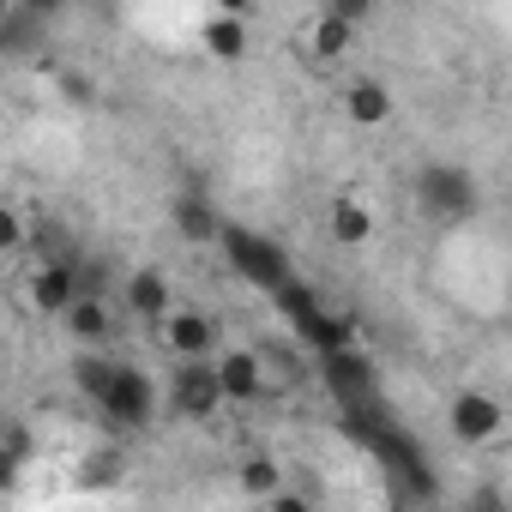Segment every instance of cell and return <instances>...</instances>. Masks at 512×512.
<instances>
[{
    "instance_id": "24",
    "label": "cell",
    "mask_w": 512,
    "mask_h": 512,
    "mask_svg": "<svg viewBox=\"0 0 512 512\" xmlns=\"http://www.w3.org/2000/svg\"><path fill=\"white\" fill-rule=\"evenodd\" d=\"M19 464H25L19 446H0V494H13V488H19Z\"/></svg>"
},
{
    "instance_id": "20",
    "label": "cell",
    "mask_w": 512,
    "mask_h": 512,
    "mask_svg": "<svg viewBox=\"0 0 512 512\" xmlns=\"http://www.w3.org/2000/svg\"><path fill=\"white\" fill-rule=\"evenodd\" d=\"M235 482H241V494H253V500H266L272 488H284V464H272V458H247Z\"/></svg>"
},
{
    "instance_id": "21",
    "label": "cell",
    "mask_w": 512,
    "mask_h": 512,
    "mask_svg": "<svg viewBox=\"0 0 512 512\" xmlns=\"http://www.w3.org/2000/svg\"><path fill=\"white\" fill-rule=\"evenodd\" d=\"M31 241V223L13 211V205H0V260H7V253H19Z\"/></svg>"
},
{
    "instance_id": "17",
    "label": "cell",
    "mask_w": 512,
    "mask_h": 512,
    "mask_svg": "<svg viewBox=\"0 0 512 512\" xmlns=\"http://www.w3.org/2000/svg\"><path fill=\"white\" fill-rule=\"evenodd\" d=\"M350 49H356V25H350V19L320 13V19L308 25V55H314V61H344Z\"/></svg>"
},
{
    "instance_id": "3",
    "label": "cell",
    "mask_w": 512,
    "mask_h": 512,
    "mask_svg": "<svg viewBox=\"0 0 512 512\" xmlns=\"http://www.w3.org/2000/svg\"><path fill=\"white\" fill-rule=\"evenodd\" d=\"M320 380L326 392L350 410V404H380V368L368 350L356 344H338V350H320Z\"/></svg>"
},
{
    "instance_id": "23",
    "label": "cell",
    "mask_w": 512,
    "mask_h": 512,
    "mask_svg": "<svg viewBox=\"0 0 512 512\" xmlns=\"http://www.w3.org/2000/svg\"><path fill=\"white\" fill-rule=\"evenodd\" d=\"M326 13H338V19H350L356 31L374 19V0H326Z\"/></svg>"
},
{
    "instance_id": "14",
    "label": "cell",
    "mask_w": 512,
    "mask_h": 512,
    "mask_svg": "<svg viewBox=\"0 0 512 512\" xmlns=\"http://www.w3.org/2000/svg\"><path fill=\"white\" fill-rule=\"evenodd\" d=\"M199 49H205L211 61H223V67L247 61V19H235V13H211V19L199 25Z\"/></svg>"
},
{
    "instance_id": "12",
    "label": "cell",
    "mask_w": 512,
    "mask_h": 512,
    "mask_svg": "<svg viewBox=\"0 0 512 512\" xmlns=\"http://www.w3.org/2000/svg\"><path fill=\"white\" fill-rule=\"evenodd\" d=\"M326 229H332L338 247H368L374 241V205L356 199V193H338L332 211H326Z\"/></svg>"
},
{
    "instance_id": "8",
    "label": "cell",
    "mask_w": 512,
    "mask_h": 512,
    "mask_svg": "<svg viewBox=\"0 0 512 512\" xmlns=\"http://www.w3.org/2000/svg\"><path fill=\"white\" fill-rule=\"evenodd\" d=\"M73 296H79V266H73V260H43V266H31V278H25V302H31V314L61 320Z\"/></svg>"
},
{
    "instance_id": "13",
    "label": "cell",
    "mask_w": 512,
    "mask_h": 512,
    "mask_svg": "<svg viewBox=\"0 0 512 512\" xmlns=\"http://www.w3.org/2000/svg\"><path fill=\"white\" fill-rule=\"evenodd\" d=\"M296 338L320 356V350H338V344H356V314H332L326 302L320 308H308L302 320H296Z\"/></svg>"
},
{
    "instance_id": "7",
    "label": "cell",
    "mask_w": 512,
    "mask_h": 512,
    "mask_svg": "<svg viewBox=\"0 0 512 512\" xmlns=\"http://www.w3.org/2000/svg\"><path fill=\"white\" fill-rule=\"evenodd\" d=\"M157 338H163V350H169L175 362H187V356H217V320H211L205 308H169V314L157 320Z\"/></svg>"
},
{
    "instance_id": "26",
    "label": "cell",
    "mask_w": 512,
    "mask_h": 512,
    "mask_svg": "<svg viewBox=\"0 0 512 512\" xmlns=\"http://www.w3.org/2000/svg\"><path fill=\"white\" fill-rule=\"evenodd\" d=\"M13 19V0H0V25H7Z\"/></svg>"
},
{
    "instance_id": "22",
    "label": "cell",
    "mask_w": 512,
    "mask_h": 512,
    "mask_svg": "<svg viewBox=\"0 0 512 512\" xmlns=\"http://www.w3.org/2000/svg\"><path fill=\"white\" fill-rule=\"evenodd\" d=\"M13 7L25 13V25H43V31L61 19V0H13Z\"/></svg>"
},
{
    "instance_id": "10",
    "label": "cell",
    "mask_w": 512,
    "mask_h": 512,
    "mask_svg": "<svg viewBox=\"0 0 512 512\" xmlns=\"http://www.w3.org/2000/svg\"><path fill=\"white\" fill-rule=\"evenodd\" d=\"M169 223H175V235L181 241H193V247H205V241H217V229H223V211L199 193V187H187V193H175L169 199Z\"/></svg>"
},
{
    "instance_id": "18",
    "label": "cell",
    "mask_w": 512,
    "mask_h": 512,
    "mask_svg": "<svg viewBox=\"0 0 512 512\" xmlns=\"http://www.w3.org/2000/svg\"><path fill=\"white\" fill-rule=\"evenodd\" d=\"M266 296H272V314H278V320H290V326H296L308 308H320V290H314V284H302L296 272H290L284 284H272Z\"/></svg>"
},
{
    "instance_id": "4",
    "label": "cell",
    "mask_w": 512,
    "mask_h": 512,
    "mask_svg": "<svg viewBox=\"0 0 512 512\" xmlns=\"http://www.w3.org/2000/svg\"><path fill=\"white\" fill-rule=\"evenodd\" d=\"M97 410H103L109 422H121V428H151V416H157V386H151V374L115 362V374H109Z\"/></svg>"
},
{
    "instance_id": "25",
    "label": "cell",
    "mask_w": 512,
    "mask_h": 512,
    "mask_svg": "<svg viewBox=\"0 0 512 512\" xmlns=\"http://www.w3.org/2000/svg\"><path fill=\"white\" fill-rule=\"evenodd\" d=\"M217 13H235V19H247V0H217Z\"/></svg>"
},
{
    "instance_id": "16",
    "label": "cell",
    "mask_w": 512,
    "mask_h": 512,
    "mask_svg": "<svg viewBox=\"0 0 512 512\" xmlns=\"http://www.w3.org/2000/svg\"><path fill=\"white\" fill-rule=\"evenodd\" d=\"M61 320H67V332H73L79 344H103V338L115 332V314H109V302H103L97 290H79Z\"/></svg>"
},
{
    "instance_id": "5",
    "label": "cell",
    "mask_w": 512,
    "mask_h": 512,
    "mask_svg": "<svg viewBox=\"0 0 512 512\" xmlns=\"http://www.w3.org/2000/svg\"><path fill=\"white\" fill-rule=\"evenodd\" d=\"M169 410L181 422H211L223 410V392H217V374H211V356H187L169 368Z\"/></svg>"
},
{
    "instance_id": "19",
    "label": "cell",
    "mask_w": 512,
    "mask_h": 512,
    "mask_svg": "<svg viewBox=\"0 0 512 512\" xmlns=\"http://www.w3.org/2000/svg\"><path fill=\"white\" fill-rule=\"evenodd\" d=\"M109 374H115V362L109 356H97V350H85V356H73V386H79V398H103V386H109Z\"/></svg>"
},
{
    "instance_id": "15",
    "label": "cell",
    "mask_w": 512,
    "mask_h": 512,
    "mask_svg": "<svg viewBox=\"0 0 512 512\" xmlns=\"http://www.w3.org/2000/svg\"><path fill=\"white\" fill-rule=\"evenodd\" d=\"M344 115H350V127H386L392 121V91L380 85V79H350V91H344Z\"/></svg>"
},
{
    "instance_id": "2",
    "label": "cell",
    "mask_w": 512,
    "mask_h": 512,
    "mask_svg": "<svg viewBox=\"0 0 512 512\" xmlns=\"http://www.w3.org/2000/svg\"><path fill=\"white\" fill-rule=\"evenodd\" d=\"M416 205H422L434 223H470V217L482 211V187H476V175L458 169V163H428V169L416 175Z\"/></svg>"
},
{
    "instance_id": "6",
    "label": "cell",
    "mask_w": 512,
    "mask_h": 512,
    "mask_svg": "<svg viewBox=\"0 0 512 512\" xmlns=\"http://www.w3.org/2000/svg\"><path fill=\"white\" fill-rule=\"evenodd\" d=\"M446 428H452V440H464V446H488V440L506 428V404H500L494 392H458V398L446 404Z\"/></svg>"
},
{
    "instance_id": "9",
    "label": "cell",
    "mask_w": 512,
    "mask_h": 512,
    "mask_svg": "<svg viewBox=\"0 0 512 512\" xmlns=\"http://www.w3.org/2000/svg\"><path fill=\"white\" fill-rule=\"evenodd\" d=\"M211 374H217L223 404H253V398L266 392V362H260V350H223V356H211Z\"/></svg>"
},
{
    "instance_id": "1",
    "label": "cell",
    "mask_w": 512,
    "mask_h": 512,
    "mask_svg": "<svg viewBox=\"0 0 512 512\" xmlns=\"http://www.w3.org/2000/svg\"><path fill=\"white\" fill-rule=\"evenodd\" d=\"M217 247H223L229 272H235L241 284H253V290H272V284H284V278L296 272L284 241H272V235H260V229H247V223H229V217H223V229H217Z\"/></svg>"
},
{
    "instance_id": "11",
    "label": "cell",
    "mask_w": 512,
    "mask_h": 512,
    "mask_svg": "<svg viewBox=\"0 0 512 512\" xmlns=\"http://www.w3.org/2000/svg\"><path fill=\"white\" fill-rule=\"evenodd\" d=\"M169 308H175V290H169V278H163L157 266H139V272H127V320H145V326H157Z\"/></svg>"
}]
</instances>
